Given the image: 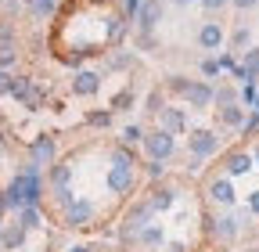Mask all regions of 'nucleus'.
<instances>
[{"label":"nucleus","instance_id":"obj_12","mask_svg":"<svg viewBox=\"0 0 259 252\" xmlns=\"http://www.w3.org/2000/svg\"><path fill=\"white\" fill-rule=\"evenodd\" d=\"M209 195H212V202H220V205H234V198H238V191H234L231 177L212 180V184H209Z\"/></svg>","mask_w":259,"mask_h":252},{"label":"nucleus","instance_id":"obj_28","mask_svg":"<svg viewBox=\"0 0 259 252\" xmlns=\"http://www.w3.org/2000/svg\"><path fill=\"white\" fill-rule=\"evenodd\" d=\"M137 141H144L141 126H126V130H122V144H137Z\"/></svg>","mask_w":259,"mask_h":252},{"label":"nucleus","instance_id":"obj_38","mask_svg":"<svg viewBox=\"0 0 259 252\" xmlns=\"http://www.w3.org/2000/svg\"><path fill=\"white\" fill-rule=\"evenodd\" d=\"M8 40H15V29L11 25H0V44H8Z\"/></svg>","mask_w":259,"mask_h":252},{"label":"nucleus","instance_id":"obj_37","mask_svg":"<svg viewBox=\"0 0 259 252\" xmlns=\"http://www.w3.org/2000/svg\"><path fill=\"white\" fill-rule=\"evenodd\" d=\"M231 4H234L238 11H252V8L259 4V0H231Z\"/></svg>","mask_w":259,"mask_h":252},{"label":"nucleus","instance_id":"obj_19","mask_svg":"<svg viewBox=\"0 0 259 252\" xmlns=\"http://www.w3.org/2000/svg\"><path fill=\"white\" fill-rule=\"evenodd\" d=\"M220 119H223V126H234V130H238V126H245V112L238 108V101H234V105H223V108H220Z\"/></svg>","mask_w":259,"mask_h":252},{"label":"nucleus","instance_id":"obj_36","mask_svg":"<svg viewBox=\"0 0 259 252\" xmlns=\"http://www.w3.org/2000/svg\"><path fill=\"white\" fill-rule=\"evenodd\" d=\"M8 90H11V72L0 69V94H8Z\"/></svg>","mask_w":259,"mask_h":252},{"label":"nucleus","instance_id":"obj_17","mask_svg":"<svg viewBox=\"0 0 259 252\" xmlns=\"http://www.w3.org/2000/svg\"><path fill=\"white\" fill-rule=\"evenodd\" d=\"M212 234H216L220 241H231V238L238 234V220H234V216H220L216 224H212Z\"/></svg>","mask_w":259,"mask_h":252},{"label":"nucleus","instance_id":"obj_18","mask_svg":"<svg viewBox=\"0 0 259 252\" xmlns=\"http://www.w3.org/2000/svg\"><path fill=\"white\" fill-rule=\"evenodd\" d=\"M241 69H245V83H255V79H259V47L245 51V61H241Z\"/></svg>","mask_w":259,"mask_h":252},{"label":"nucleus","instance_id":"obj_34","mask_svg":"<svg viewBox=\"0 0 259 252\" xmlns=\"http://www.w3.org/2000/svg\"><path fill=\"white\" fill-rule=\"evenodd\" d=\"M122 4V15H137V8H141V0H119Z\"/></svg>","mask_w":259,"mask_h":252},{"label":"nucleus","instance_id":"obj_23","mask_svg":"<svg viewBox=\"0 0 259 252\" xmlns=\"http://www.w3.org/2000/svg\"><path fill=\"white\" fill-rule=\"evenodd\" d=\"M148 205H151V213H155V209H169V205H173V191H166V187H162V191H155V195H151V202H148Z\"/></svg>","mask_w":259,"mask_h":252},{"label":"nucleus","instance_id":"obj_10","mask_svg":"<svg viewBox=\"0 0 259 252\" xmlns=\"http://www.w3.org/2000/svg\"><path fill=\"white\" fill-rule=\"evenodd\" d=\"M97 90H101V72H94V69L76 72V79H72V94H79V98H94Z\"/></svg>","mask_w":259,"mask_h":252},{"label":"nucleus","instance_id":"obj_13","mask_svg":"<svg viewBox=\"0 0 259 252\" xmlns=\"http://www.w3.org/2000/svg\"><path fill=\"white\" fill-rule=\"evenodd\" d=\"M198 44H202L205 51H220V44H223V29H220L216 22H205V25L198 29Z\"/></svg>","mask_w":259,"mask_h":252},{"label":"nucleus","instance_id":"obj_39","mask_svg":"<svg viewBox=\"0 0 259 252\" xmlns=\"http://www.w3.org/2000/svg\"><path fill=\"white\" fill-rule=\"evenodd\" d=\"M248 205H252V213H259V191H252V198H248Z\"/></svg>","mask_w":259,"mask_h":252},{"label":"nucleus","instance_id":"obj_20","mask_svg":"<svg viewBox=\"0 0 259 252\" xmlns=\"http://www.w3.org/2000/svg\"><path fill=\"white\" fill-rule=\"evenodd\" d=\"M69 180H72V166H54V173H51L54 191H58V187H69Z\"/></svg>","mask_w":259,"mask_h":252},{"label":"nucleus","instance_id":"obj_41","mask_svg":"<svg viewBox=\"0 0 259 252\" xmlns=\"http://www.w3.org/2000/svg\"><path fill=\"white\" fill-rule=\"evenodd\" d=\"M72 252H94V248H90V245H76Z\"/></svg>","mask_w":259,"mask_h":252},{"label":"nucleus","instance_id":"obj_29","mask_svg":"<svg viewBox=\"0 0 259 252\" xmlns=\"http://www.w3.org/2000/svg\"><path fill=\"white\" fill-rule=\"evenodd\" d=\"M187 83H191V79H184V76H173V79L166 83V90H169V94H180V98H184V90H187Z\"/></svg>","mask_w":259,"mask_h":252},{"label":"nucleus","instance_id":"obj_26","mask_svg":"<svg viewBox=\"0 0 259 252\" xmlns=\"http://www.w3.org/2000/svg\"><path fill=\"white\" fill-rule=\"evenodd\" d=\"M141 241L155 248V245H162V231H158V227H144V231H141Z\"/></svg>","mask_w":259,"mask_h":252},{"label":"nucleus","instance_id":"obj_16","mask_svg":"<svg viewBox=\"0 0 259 252\" xmlns=\"http://www.w3.org/2000/svg\"><path fill=\"white\" fill-rule=\"evenodd\" d=\"M18 224H22L25 231L44 227V213H40V205H22V209H18Z\"/></svg>","mask_w":259,"mask_h":252},{"label":"nucleus","instance_id":"obj_7","mask_svg":"<svg viewBox=\"0 0 259 252\" xmlns=\"http://www.w3.org/2000/svg\"><path fill=\"white\" fill-rule=\"evenodd\" d=\"M212 94H216V90H212L205 79H191L187 90H184V98H187L191 108H209V105H212Z\"/></svg>","mask_w":259,"mask_h":252},{"label":"nucleus","instance_id":"obj_8","mask_svg":"<svg viewBox=\"0 0 259 252\" xmlns=\"http://www.w3.org/2000/svg\"><path fill=\"white\" fill-rule=\"evenodd\" d=\"M54 137H36L29 144V166H36V170H44L51 159H54Z\"/></svg>","mask_w":259,"mask_h":252},{"label":"nucleus","instance_id":"obj_21","mask_svg":"<svg viewBox=\"0 0 259 252\" xmlns=\"http://www.w3.org/2000/svg\"><path fill=\"white\" fill-rule=\"evenodd\" d=\"M234 101H238L234 87H220V90L212 94V105H216V108H223V105H234Z\"/></svg>","mask_w":259,"mask_h":252},{"label":"nucleus","instance_id":"obj_31","mask_svg":"<svg viewBox=\"0 0 259 252\" xmlns=\"http://www.w3.org/2000/svg\"><path fill=\"white\" fill-rule=\"evenodd\" d=\"M137 44H141V51H155V47H158L155 33H148V29H141V40H137Z\"/></svg>","mask_w":259,"mask_h":252},{"label":"nucleus","instance_id":"obj_9","mask_svg":"<svg viewBox=\"0 0 259 252\" xmlns=\"http://www.w3.org/2000/svg\"><path fill=\"white\" fill-rule=\"evenodd\" d=\"M137 25L148 29V33H155V25L162 22V0H141V8H137Z\"/></svg>","mask_w":259,"mask_h":252},{"label":"nucleus","instance_id":"obj_33","mask_svg":"<svg viewBox=\"0 0 259 252\" xmlns=\"http://www.w3.org/2000/svg\"><path fill=\"white\" fill-rule=\"evenodd\" d=\"M248 40H252V36H248V29H238V33L231 36V47H248Z\"/></svg>","mask_w":259,"mask_h":252},{"label":"nucleus","instance_id":"obj_3","mask_svg":"<svg viewBox=\"0 0 259 252\" xmlns=\"http://www.w3.org/2000/svg\"><path fill=\"white\" fill-rule=\"evenodd\" d=\"M18 184H22V198H25V205H40V198H44V177H40V170L29 166L25 173H18Z\"/></svg>","mask_w":259,"mask_h":252},{"label":"nucleus","instance_id":"obj_11","mask_svg":"<svg viewBox=\"0 0 259 252\" xmlns=\"http://www.w3.org/2000/svg\"><path fill=\"white\" fill-rule=\"evenodd\" d=\"M158 122H162V130H169V134H184V130H187V115H184V108H173V105H162Z\"/></svg>","mask_w":259,"mask_h":252},{"label":"nucleus","instance_id":"obj_15","mask_svg":"<svg viewBox=\"0 0 259 252\" xmlns=\"http://www.w3.org/2000/svg\"><path fill=\"white\" fill-rule=\"evenodd\" d=\"M252 170V155L248 151H234L231 159H227V177H245Z\"/></svg>","mask_w":259,"mask_h":252},{"label":"nucleus","instance_id":"obj_32","mask_svg":"<svg viewBox=\"0 0 259 252\" xmlns=\"http://www.w3.org/2000/svg\"><path fill=\"white\" fill-rule=\"evenodd\" d=\"M162 173H166V162L151 159V162H148V177H151V180H162Z\"/></svg>","mask_w":259,"mask_h":252},{"label":"nucleus","instance_id":"obj_44","mask_svg":"<svg viewBox=\"0 0 259 252\" xmlns=\"http://www.w3.org/2000/svg\"><path fill=\"white\" fill-rule=\"evenodd\" d=\"M252 105H255V112H259V90H255V101H252Z\"/></svg>","mask_w":259,"mask_h":252},{"label":"nucleus","instance_id":"obj_43","mask_svg":"<svg viewBox=\"0 0 259 252\" xmlns=\"http://www.w3.org/2000/svg\"><path fill=\"white\" fill-rule=\"evenodd\" d=\"M252 162H255V166H259V148H255V155H252Z\"/></svg>","mask_w":259,"mask_h":252},{"label":"nucleus","instance_id":"obj_5","mask_svg":"<svg viewBox=\"0 0 259 252\" xmlns=\"http://www.w3.org/2000/svg\"><path fill=\"white\" fill-rule=\"evenodd\" d=\"M90 220H94V202L90 198H72L65 205V224L69 227H90Z\"/></svg>","mask_w":259,"mask_h":252},{"label":"nucleus","instance_id":"obj_42","mask_svg":"<svg viewBox=\"0 0 259 252\" xmlns=\"http://www.w3.org/2000/svg\"><path fill=\"white\" fill-rule=\"evenodd\" d=\"M169 4H177V8H184V4H194V0H169Z\"/></svg>","mask_w":259,"mask_h":252},{"label":"nucleus","instance_id":"obj_30","mask_svg":"<svg viewBox=\"0 0 259 252\" xmlns=\"http://www.w3.org/2000/svg\"><path fill=\"white\" fill-rule=\"evenodd\" d=\"M223 69H220V61L216 58H202V76H220Z\"/></svg>","mask_w":259,"mask_h":252},{"label":"nucleus","instance_id":"obj_14","mask_svg":"<svg viewBox=\"0 0 259 252\" xmlns=\"http://www.w3.org/2000/svg\"><path fill=\"white\" fill-rule=\"evenodd\" d=\"M0 245H4V252L25 245V227H22V224H8L4 231H0Z\"/></svg>","mask_w":259,"mask_h":252},{"label":"nucleus","instance_id":"obj_27","mask_svg":"<svg viewBox=\"0 0 259 252\" xmlns=\"http://www.w3.org/2000/svg\"><path fill=\"white\" fill-rule=\"evenodd\" d=\"M162 105H166V101H162V90H151V94H148V101H144V108L158 115V112H162Z\"/></svg>","mask_w":259,"mask_h":252},{"label":"nucleus","instance_id":"obj_1","mask_svg":"<svg viewBox=\"0 0 259 252\" xmlns=\"http://www.w3.org/2000/svg\"><path fill=\"white\" fill-rule=\"evenodd\" d=\"M144 151H148V159H158V162H166L169 155L177 151V134H169V130H151L148 137H144Z\"/></svg>","mask_w":259,"mask_h":252},{"label":"nucleus","instance_id":"obj_45","mask_svg":"<svg viewBox=\"0 0 259 252\" xmlns=\"http://www.w3.org/2000/svg\"><path fill=\"white\" fill-rule=\"evenodd\" d=\"M248 252H259V248H248Z\"/></svg>","mask_w":259,"mask_h":252},{"label":"nucleus","instance_id":"obj_35","mask_svg":"<svg viewBox=\"0 0 259 252\" xmlns=\"http://www.w3.org/2000/svg\"><path fill=\"white\" fill-rule=\"evenodd\" d=\"M198 4H202L205 11H220L223 4H231V0H198Z\"/></svg>","mask_w":259,"mask_h":252},{"label":"nucleus","instance_id":"obj_4","mask_svg":"<svg viewBox=\"0 0 259 252\" xmlns=\"http://www.w3.org/2000/svg\"><path fill=\"white\" fill-rule=\"evenodd\" d=\"M187 148H191L194 159H209V155L220 151V137H216L212 130H194V134L187 137Z\"/></svg>","mask_w":259,"mask_h":252},{"label":"nucleus","instance_id":"obj_22","mask_svg":"<svg viewBox=\"0 0 259 252\" xmlns=\"http://www.w3.org/2000/svg\"><path fill=\"white\" fill-rule=\"evenodd\" d=\"M18 61V51H15V44L8 40V44H0V69H11Z\"/></svg>","mask_w":259,"mask_h":252},{"label":"nucleus","instance_id":"obj_24","mask_svg":"<svg viewBox=\"0 0 259 252\" xmlns=\"http://www.w3.org/2000/svg\"><path fill=\"white\" fill-rule=\"evenodd\" d=\"M130 105H134V94H130V90H122V94H115V101H112V112H126Z\"/></svg>","mask_w":259,"mask_h":252},{"label":"nucleus","instance_id":"obj_2","mask_svg":"<svg viewBox=\"0 0 259 252\" xmlns=\"http://www.w3.org/2000/svg\"><path fill=\"white\" fill-rule=\"evenodd\" d=\"M11 98H18L25 108H40L44 105V90L36 87V83H32L29 76H11Z\"/></svg>","mask_w":259,"mask_h":252},{"label":"nucleus","instance_id":"obj_6","mask_svg":"<svg viewBox=\"0 0 259 252\" xmlns=\"http://www.w3.org/2000/svg\"><path fill=\"white\" fill-rule=\"evenodd\" d=\"M130 187H134V166L112 162V170H108V191L112 195H126Z\"/></svg>","mask_w":259,"mask_h":252},{"label":"nucleus","instance_id":"obj_25","mask_svg":"<svg viewBox=\"0 0 259 252\" xmlns=\"http://www.w3.org/2000/svg\"><path fill=\"white\" fill-rule=\"evenodd\" d=\"M87 122H90V126H97V130H105V126L112 122V112H90V115H87Z\"/></svg>","mask_w":259,"mask_h":252},{"label":"nucleus","instance_id":"obj_40","mask_svg":"<svg viewBox=\"0 0 259 252\" xmlns=\"http://www.w3.org/2000/svg\"><path fill=\"white\" fill-rule=\"evenodd\" d=\"M0 4H4V8H15V4H22V0H0Z\"/></svg>","mask_w":259,"mask_h":252}]
</instances>
